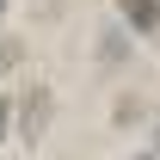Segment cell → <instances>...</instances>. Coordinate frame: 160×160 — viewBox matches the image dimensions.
Here are the masks:
<instances>
[{
    "label": "cell",
    "mask_w": 160,
    "mask_h": 160,
    "mask_svg": "<svg viewBox=\"0 0 160 160\" xmlns=\"http://www.w3.org/2000/svg\"><path fill=\"white\" fill-rule=\"evenodd\" d=\"M117 12L136 31H160V0H117Z\"/></svg>",
    "instance_id": "obj_1"
},
{
    "label": "cell",
    "mask_w": 160,
    "mask_h": 160,
    "mask_svg": "<svg viewBox=\"0 0 160 160\" xmlns=\"http://www.w3.org/2000/svg\"><path fill=\"white\" fill-rule=\"evenodd\" d=\"M19 56H25V49H19V37H0V68H12Z\"/></svg>",
    "instance_id": "obj_2"
},
{
    "label": "cell",
    "mask_w": 160,
    "mask_h": 160,
    "mask_svg": "<svg viewBox=\"0 0 160 160\" xmlns=\"http://www.w3.org/2000/svg\"><path fill=\"white\" fill-rule=\"evenodd\" d=\"M6 117H12V105H6V99H0V142H6Z\"/></svg>",
    "instance_id": "obj_3"
},
{
    "label": "cell",
    "mask_w": 160,
    "mask_h": 160,
    "mask_svg": "<svg viewBox=\"0 0 160 160\" xmlns=\"http://www.w3.org/2000/svg\"><path fill=\"white\" fill-rule=\"evenodd\" d=\"M0 12H6V0H0Z\"/></svg>",
    "instance_id": "obj_4"
}]
</instances>
